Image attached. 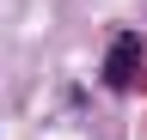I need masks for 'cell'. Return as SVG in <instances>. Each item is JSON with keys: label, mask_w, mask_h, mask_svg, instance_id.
I'll list each match as a JSON object with an SVG mask.
<instances>
[{"label": "cell", "mask_w": 147, "mask_h": 140, "mask_svg": "<svg viewBox=\"0 0 147 140\" xmlns=\"http://www.w3.org/2000/svg\"><path fill=\"white\" fill-rule=\"evenodd\" d=\"M135 73H141V37L123 31V37L110 43V55H104V85H110V92H129Z\"/></svg>", "instance_id": "cell-1"}]
</instances>
